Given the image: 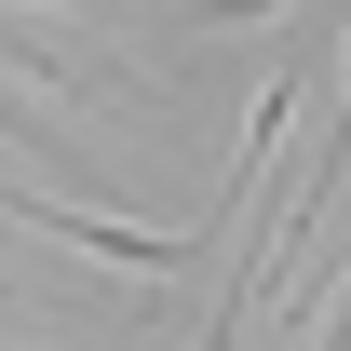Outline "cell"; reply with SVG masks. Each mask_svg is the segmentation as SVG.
Wrapping results in <instances>:
<instances>
[{
	"instance_id": "6da1fadb",
	"label": "cell",
	"mask_w": 351,
	"mask_h": 351,
	"mask_svg": "<svg viewBox=\"0 0 351 351\" xmlns=\"http://www.w3.org/2000/svg\"><path fill=\"white\" fill-rule=\"evenodd\" d=\"M0 135H14V149H41V162H54V189H95V162H82V149H54V122H41V108H14V95H0Z\"/></svg>"
},
{
	"instance_id": "277c9868",
	"label": "cell",
	"mask_w": 351,
	"mask_h": 351,
	"mask_svg": "<svg viewBox=\"0 0 351 351\" xmlns=\"http://www.w3.org/2000/svg\"><path fill=\"white\" fill-rule=\"evenodd\" d=\"M14 230H27V217H14V203H0V243H14Z\"/></svg>"
},
{
	"instance_id": "3957f363",
	"label": "cell",
	"mask_w": 351,
	"mask_h": 351,
	"mask_svg": "<svg viewBox=\"0 0 351 351\" xmlns=\"http://www.w3.org/2000/svg\"><path fill=\"white\" fill-rule=\"evenodd\" d=\"M311 351H351V284H338V311H324V338H311Z\"/></svg>"
},
{
	"instance_id": "7a4b0ae2",
	"label": "cell",
	"mask_w": 351,
	"mask_h": 351,
	"mask_svg": "<svg viewBox=\"0 0 351 351\" xmlns=\"http://www.w3.org/2000/svg\"><path fill=\"white\" fill-rule=\"evenodd\" d=\"M243 14H284V0H189V27H243Z\"/></svg>"
}]
</instances>
